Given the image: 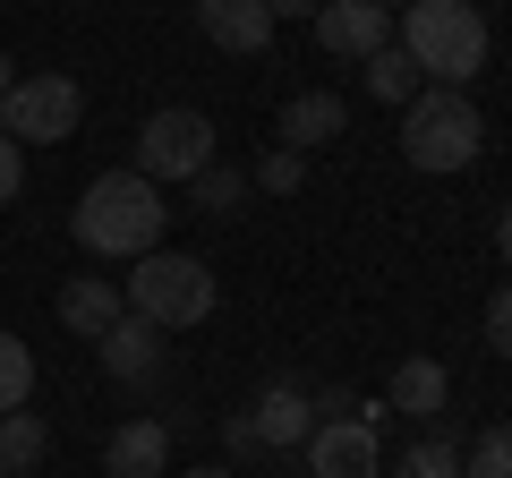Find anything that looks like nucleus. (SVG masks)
<instances>
[{
	"mask_svg": "<svg viewBox=\"0 0 512 478\" xmlns=\"http://www.w3.org/2000/svg\"><path fill=\"white\" fill-rule=\"evenodd\" d=\"M69 231H77L86 257H128V265H137L146 248H163L171 205H163V188H154L146 171H103V180H86Z\"/></svg>",
	"mask_w": 512,
	"mask_h": 478,
	"instance_id": "f257e3e1",
	"label": "nucleus"
},
{
	"mask_svg": "<svg viewBox=\"0 0 512 478\" xmlns=\"http://www.w3.org/2000/svg\"><path fill=\"white\" fill-rule=\"evenodd\" d=\"M393 43L410 52V69L427 77V86H470L478 69H487V9L478 0H410L402 26H393Z\"/></svg>",
	"mask_w": 512,
	"mask_h": 478,
	"instance_id": "f03ea898",
	"label": "nucleus"
},
{
	"mask_svg": "<svg viewBox=\"0 0 512 478\" xmlns=\"http://www.w3.org/2000/svg\"><path fill=\"white\" fill-rule=\"evenodd\" d=\"M487 146V120H478L470 86H419L402 103V163L427 171V180H453V171L478 163Z\"/></svg>",
	"mask_w": 512,
	"mask_h": 478,
	"instance_id": "7ed1b4c3",
	"label": "nucleus"
},
{
	"mask_svg": "<svg viewBox=\"0 0 512 478\" xmlns=\"http://www.w3.org/2000/svg\"><path fill=\"white\" fill-rule=\"evenodd\" d=\"M120 299H128V316H146L154 333H188V325L214 316V265L188 257V248H146L137 274L120 282Z\"/></svg>",
	"mask_w": 512,
	"mask_h": 478,
	"instance_id": "20e7f679",
	"label": "nucleus"
},
{
	"mask_svg": "<svg viewBox=\"0 0 512 478\" xmlns=\"http://www.w3.org/2000/svg\"><path fill=\"white\" fill-rule=\"evenodd\" d=\"M214 154H222L214 120L188 111V103H163V111H146V129H137V163H128V171H146L154 188H188Z\"/></svg>",
	"mask_w": 512,
	"mask_h": 478,
	"instance_id": "39448f33",
	"label": "nucleus"
},
{
	"mask_svg": "<svg viewBox=\"0 0 512 478\" xmlns=\"http://www.w3.org/2000/svg\"><path fill=\"white\" fill-rule=\"evenodd\" d=\"M77 129H86V86L60 69H35L0 94V137H18V146H60Z\"/></svg>",
	"mask_w": 512,
	"mask_h": 478,
	"instance_id": "423d86ee",
	"label": "nucleus"
},
{
	"mask_svg": "<svg viewBox=\"0 0 512 478\" xmlns=\"http://www.w3.org/2000/svg\"><path fill=\"white\" fill-rule=\"evenodd\" d=\"M299 453H308V478H376L384 470L376 410H359V419H316V436Z\"/></svg>",
	"mask_w": 512,
	"mask_h": 478,
	"instance_id": "0eeeda50",
	"label": "nucleus"
},
{
	"mask_svg": "<svg viewBox=\"0 0 512 478\" xmlns=\"http://www.w3.org/2000/svg\"><path fill=\"white\" fill-rule=\"evenodd\" d=\"M308 26H316V43H325L333 60H367V52L393 43V9H384V0H325Z\"/></svg>",
	"mask_w": 512,
	"mask_h": 478,
	"instance_id": "6e6552de",
	"label": "nucleus"
},
{
	"mask_svg": "<svg viewBox=\"0 0 512 478\" xmlns=\"http://www.w3.org/2000/svg\"><path fill=\"white\" fill-rule=\"evenodd\" d=\"M197 35L214 52H231V60H256L274 43V9L265 0H197Z\"/></svg>",
	"mask_w": 512,
	"mask_h": 478,
	"instance_id": "1a4fd4ad",
	"label": "nucleus"
},
{
	"mask_svg": "<svg viewBox=\"0 0 512 478\" xmlns=\"http://www.w3.org/2000/svg\"><path fill=\"white\" fill-rule=\"evenodd\" d=\"M239 410H248V427H256V444H265V453H291V444L316 436V402H308V385H265L256 402H239Z\"/></svg>",
	"mask_w": 512,
	"mask_h": 478,
	"instance_id": "9d476101",
	"label": "nucleus"
},
{
	"mask_svg": "<svg viewBox=\"0 0 512 478\" xmlns=\"http://www.w3.org/2000/svg\"><path fill=\"white\" fill-rule=\"evenodd\" d=\"M444 402H453V368L444 359H402L393 368V385H384V410H402V419H419V427H436L444 419Z\"/></svg>",
	"mask_w": 512,
	"mask_h": 478,
	"instance_id": "9b49d317",
	"label": "nucleus"
},
{
	"mask_svg": "<svg viewBox=\"0 0 512 478\" xmlns=\"http://www.w3.org/2000/svg\"><path fill=\"white\" fill-rule=\"evenodd\" d=\"M103 470L111 478H163L171 470V419H120L103 444Z\"/></svg>",
	"mask_w": 512,
	"mask_h": 478,
	"instance_id": "f8f14e48",
	"label": "nucleus"
},
{
	"mask_svg": "<svg viewBox=\"0 0 512 478\" xmlns=\"http://www.w3.org/2000/svg\"><path fill=\"white\" fill-rule=\"evenodd\" d=\"M128 316V299H120V282H103V274H77V282H60V325L77 333V342H103L111 325Z\"/></svg>",
	"mask_w": 512,
	"mask_h": 478,
	"instance_id": "ddd939ff",
	"label": "nucleus"
},
{
	"mask_svg": "<svg viewBox=\"0 0 512 478\" xmlns=\"http://www.w3.org/2000/svg\"><path fill=\"white\" fill-rule=\"evenodd\" d=\"M94 350H103V368L120 376V385H154V376H163V333H154L146 316H120Z\"/></svg>",
	"mask_w": 512,
	"mask_h": 478,
	"instance_id": "4468645a",
	"label": "nucleus"
},
{
	"mask_svg": "<svg viewBox=\"0 0 512 478\" xmlns=\"http://www.w3.org/2000/svg\"><path fill=\"white\" fill-rule=\"evenodd\" d=\"M274 129H282L291 154H316V146H333V137L350 129V103H342V94H291Z\"/></svg>",
	"mask_w": 512,
	"mask_h": 478,
	"instance_id": "2eb2a0df",
	"label": "nucleus"
},
{
	"mask_svg": "<svg viewBox=\"0 0 512 478\" xmlns=\"http://www.w3.org/2000/svg\"><path fill=\"white\" fill-rule=\"evenodd\" d=\"M43 453H52V427H43V410H9V419H0V478H35Z\"/></svg>",
	"mask_w": 512,
	"mask_h": 478,
	"instance_id": "dca6fc26",
	"label": "nucleus"
},
{
	"mask_svg": "<svg viewBox=\"0 0 512 478\" xmlns=\"http://www.w3.org/2000/svg\"><path fill=\"white\" fill-rule=\"evenodd\" d=\"M359 86L376 94V103H393V111H402L410 94L427 86V77L410 69V52H402V43H384V52H367V60H359Z\"/></svg>",
	"mask_w": 512,
	"mask_h": 478,
	"instance_id": "f3484780",
	"label": "nucleus"
},
{
	"mask_svg": "<svg viewBox=\"0 0 512 478\" xmlns=\"http://www.w3.org/2000/svg\"><path fill=\"white\" fill-rule=\"evenodd\" d=\"M248 171H231V163H205L197 180H188V205H197V214H214V222H231V214H248Z\"/></svg>",
	"mask_w": 512,
	"mask_h": 478,
	"instance_id": "a211bd4d",
	"label": "nucleus"
},
{
	"mask_svg": "<svg viewBox=\"0 0 512 478\" xmlns=\"http://www.w3.org/2000/svg\"><path fill=\"white\" fill-rule=\"evenodd\" d=\"M393 478H461V436L436 419V427H427V436L410 444L402 461H393Z\"/></svg>",
	"mask_w": 512,
	"mask_h": 478,
	"instance_id": "6ab92c4d",
	"label": "nucleus"
},
{
	"mask_svg": "<svg viewBox=\"0 0 512 478\" xmlns=\"http://www.w3.org/2000/svg\"><path fill=\"white\" fill-rule=\"evenodd\" d=\"M26 402H35V350H26L18 333H0V419L26 410Z\"/></svg>",
	"mask_w": 512,
	"mask_h": 478,
	"instance_id": "aec40b11",
	"label": "nucleus"
},
{
	"mask_svg": "<svg viewBox=\"0 0 512 478\" xmlns=\"http://www.w3.org/2000/svg\"><path fill=\"white\" fill-rule=\"evenodd\" d=\"M461 478H512V419L478 427V436L461 444Z\"/></svg>",
	"mask_w": 512,
	"mask_h": 478,
	"instance_id": "412c9836",
	"label": "nucleus"
},
{
	"mask_svg": "<svg viewBox=\"0 0 512 478\" xmlns=\"http://www.w3.org/2000/svg\"><path fill=\"white\" fill-rule=\"evenodd\" d=\"M248 188H265V197H299V188H308V154L274 146V154H265V163L248 171Z\"/></svg>",
	"mask_w": 512,
	"mask_h": 478,
	"instance_id": "4be33fe9",
	"label": "nucleus"
},
{
	"mask_svg": "<svg viewBox=\"0 0 512 478\" xmlns=\"http://www.w3.org/2000/svg\"><path fill=\"white\" fill-rule=\"evenodd\" d=\"M18 197H26V146L0 137V205H18Z\"/></svg>",
	"mask_w": 512,
	"mask_h": 478,
	"instance_id": "5701e85b",
	"label": "nucleus"
},
{
	"mask_svg": "<svg viewBox=\"0 0 512 478\" xmlns=\"http://www.w3.org/2000/svg\"><path fill=\"white\" fill-rule=\"evenodd\" d=\"M487 342H495V359H512V282L487 299Z\"/></svg>",
	"mask_w": 512,
	"mask_h": 478,
	"instance_id": "b1692460",
	"label": "nucleus"
},
{
	"mask_svg": "<svg viewBox=\"0 0 512 478\" xmlns=\"http://www.w3.org/2000/svg\"><path fill=\"white\" fill-rule=\"evenodd\" d=\"M222 453H265V444H256V427H248V410H222Z\"/></svg>",
	"mask_w": 512,
	"mask_h": 478,
	"instance_id": "393cba45",
	"label": "nucleus"
},
{
	"mask_svg": "<svg viewBox=\"0 0 512 478\" xmlns=\"http://www.w3.org/2000/svg\"><path fill=\"white\" fill-rule=\"evenodd\" d=\"M308 402H316V419H359V393L350 385H325V393H308Z\"/></svg>",
	"mask_w": 512,
	"mask_h": 478,
	"instance_id": "a878e982",
	"label": "nucleus"
},
{
	"mask_svg": "<svg viewBox=\"0 0 512 478\" xmlns=\"http://www.w3.org/2000/svg\"><path fill=\"white\" fill-rule=\"evenodd\" d=\"M265 9H274V26H282V18H316L325 0H265Z\"/></svg>",
	"mask_w": 512,
	"mask_h": 478,
	"instance_id": "bb28decb",
	"label": "nucleus"
},
{
	"mask_svg": "<svg viewBox=\"0 0 512 478\" xmlns=\"http://www.w3.org/2000/svg\"><path fill=\"white\" fill-rule=\"evenodd\" d=\"M495 257H504V274H512V205L495 214Z\"/></svg>",
	"mask_w": 512,
	"mask_h": 478,
	"instance_id": "cd10ccee",
	"label": "nucleus"
},
{
	"mask_svg": "<svg viewBox=\"0 0 512 478\" xmlns=\"http://www.w3.org/2000/svg\"><path fill=\"white\" fill-rule=\"evenodd\" d=\"M9 86H18V60H9V52H0V94H9Z\"/></svg>",
	"mask_w": 512,
	"mask_h": 478,
	"instance_id": "c85d7f7f",
	"label": "nucleus"
},
{
	"mask_svg": "<svg viewBox=\"0 0 512 478\" xmlns=\"http://www.w3.org/2000/svg\"><path fill=\"white\" fill-rule=\"evenodd\" d=\"M188 478H231V470H222V461H205V470H188Z\"/></svg>",
	"mask_w": 512,
	"mask_h": 478,
	"instance_id": "c756f323",
	"label": "nucleus"
},
{
	"mask_svg": "<svg viewBox=\"0 0 512 478\" xmlns=\"http://www.w3.org/2000/svg\"><path fill=\"white\" fill-rule=\"evenodd\" d=\"M384 9H393V0H384ZM402 9H410V0H402Z\"/></svg>",
	"mask_w": 512,
	"mask_h": 478,
	"instance_id": "7c9ffc66",
	"label": "nucleus"
}]
</instances>
